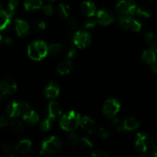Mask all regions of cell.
Returning <instances> with one entry per match:
<instances>
[{
	"label": "cell",
	"instance_id": "6da1fadb",
	"mask_svg": "<svg viewBox=\"0 0 157 157\" xmlns=\"http://www.w3.org/2000/svg\"><path fill=\"white\" fill-rule=\"evenodd\" d=\"M81 116L76 111H69L63 115L60 121V126L63 130L71 132L76 130L81 124Z\"/></svg>",
	"mask_w": 157,
	"mask_h": 157
},
{
	"label": "cell",
	"instance_id": "7a4b0ae2",
	"mask_svg": "<svg viewBox=\"0 0 157 157\" xmlns=\"http://www.w3.org/2000/svg\"><path fill=\"white\" fill-rule=\"evenodd\" d=\"M48 53V47L43 41H35L28 47L29 58L35 61H40Z\"/></svg>",
	"mask_w": 157,
	"mask_h": 157
},
{
	"label": "cell",
	"instance_id": "3957f363",
	"mask_svg": "<svg viewBox=\"0 0 157 157\" xmlns=\"http://www.w3.org/2000/svg\"><path fill=\"white\" fill-rule=\"evenodd\" d=\"M61 147V142L56 136H49L45 138L41 143V154L50 155L59 151Z\"/></svg>",
	"mask_w": 157,
	"mask_h": 157
},
{
	"label": "cell",
	"instance_id": "277c9868",
	"mask_svg": "<svg viewBox=\"0 0 157 157\" xmlns=\"http://www.w3.org/2000/svg\"><path fill=\"white\" fill-rule=\"evenodd\" d=\"M29 110H30V105L27 102L12 101L8 105L7 109H6V114L11 118L17 117L19 115L24 114Z\"/></svg>",
	"mask_w": 157,
	"mask_h": 157
},
{
	"label": "cell",
	"instance_id": "5b68a950",
	"mask_svg": "<svg viewBox=\"0 0 157 157\" xmlns=\"http://www.w3.org/2000/svg\"><path fill=\"white\" fill-rule=\"evenodd\" d=\"M153 144V140L147 133H140L136 135L135 141V147L142 153H146L149 150Z\"/></svg>",
	"mask_w": 157,
	"mask_h": 157
},
{
	"label": "cell",
	"instance_id": "8992f818",
	"mask_svg": "<svg viewBox=\"0 0 157 157\" xmlns=\"http://www.w3.org/2000/svg\"><path fill=\"white\" fill-rule=\"evenodd\" d=\"M116 10L121 15H133L136 11V3L133 0H121L117 5Z\"/></svg>",
	"mask_w": 157,
	"mask_h": 157
},
{
	"label": "cell",
	"instance_id": "52a82bcc",
	"mask_svg": "<svg viewBox=\"0 0 157 157\" xmlns=\"http://www.w3.org/2000/svg\"><path fill=\"white\" fill-rule=\"evenodd\" d=\"M121 104L116 99H109L104 103L103 107V113L108 118H112L119 112Z\"/></svg>",
	"mask_w": 157,
	"mask_h": 157
},
{
	"label": "cell",
	"instance_id": "ba28073f",
	"mask_svg": "<svg viewBox=\"0 0 157 157\" xmlns=\"http://www.w3.org/2000/svg\"><path fill=\"white\" fill-rule=\"evenodd\" d=\"M17 90V84L13 79L10 78H5L2 80L0 84V91L1 97L5 95H11L15 93Z\"/></svg>",
	"mask_w": 157,
	"mask_h": 157
},
{
	"label": "cell",
	"instance_id": "9c48e42d",
	"mask_svg": "<svg viewBox=\"0 0 157 157\" xmlns=\"http://www.w3.org/2000/svg\"><path fill=\"white\" fill-rule=\"evenodd\" d=\"M73 41L77 47L80 48H85L90 45L91 42V37L87 32L79 31L74 35Z\"/></svg>",
	"mask_w": 157,
	"mask_h": 157
},
{
	"label": "cell",
	"instance_id": "30bf717a",
	"mask_svg": "<svg viewBox=\"0 0 157 157\" xmlns=\"http://www.w3.org/2000/svg\"><path fill=\"white\" fill-rule=\"evenodd\" d=\"M119 25L122 29H130L133 32H139L140 30L141 25L139 21L133 19L131 17L127 15H122L119 19Z\"/></svg>",
	"mask_w": 157,
	"mask_h": 157
},
{
	"label": "cell",
	"instance_id": "8fae6325",
	"mask_svg": "<svg viewBox=\"0 0 157 157\" xmlns=\"http://www.w3.org/2000/svg\"><path fill=\"white\" fill-rule=\"evenodd\" d=\"M97 21L103 25H108L114 21V16L110 11L101 9L97 12Z\"/></svg>",
	"mask_w": 157,
	"mask_h": 157
},
{
	"label": "cell",
	"instance_id": "7c38bea8",
	"mask_svg": "<svg viewBox=\"0 0 157 157\" xmlns=\"http://www.w3.org/2000/svg\"><path fill=\"white\" fill-rule=\"evenodd\" d=\"M140 126V122L138 120L134 117H127L121 121L119 130H127L132 131L136 130Z\"/></svg>",
	"mask_w": 157,
	"mask_h": 157
},
{
	"label": "cell",
	"instance_id": "4fadbf2b",
	"mask_svg": "<svg viewBox=\"0 0 157 157\" xmlns=\"http://www.w3.org/2000/svg\"><path fill=\"white\" fill-rule=\"evenodd\" d=\"M47 115L48 117L52 121L58 119L61 115V110L59 104L55 101H52L48 106Z\"/></svg>",
	"mask_w": 157,
	"mask_h": 157
},
{
	"label": "cell",
	"instance_id": "5bb4252c",
	"mask_svg": "<svg viewBox=\"0 0 157 157\" xmlns=\"http://www.w3.org/2000/svg\"><path fill=\"white\" fill-rule=\"evenodd\" d=\"M60 92V88L58 84L54 81H51L46 86L44 89V94L46 98L49 99H55L58 96Z\"/></svg>",
	"mask_w": 157,
	"mask_h": 157
},
{
	"label": "cell",
	"instance_id": "9a60e30c",
	"mask_svg": "<svg viewBox=\"0 0 157 157\" xmlns=\"http://www.w3.org/2000/svg\"><path fill=\"white\" fill-rule=\"evenodd\" d=\"M81 10L85 16L92 17L97 13V8L94 3L90 1H84L81 3Z\"/></svg>",
	"mask_w": 157,
	"mask_h": 157
},
{
	"label": "cell",
	"instance_id": "2e32d148",
	"mask_svg": "<svg viewBox=\"0 0 157 157\" xmlns=\"http://www.w3.org/2000/svg\"><path fill=\"white\" fill-rule=\"evenodd\" d=\"M15 28L18 36H25L29 32V25L27 21L22 19H16L15 21Z\"/></svg>",
	"mask_w": 157,
	"mask_h": 157
},
{
	"label": "cell",
	"instance_id": "e0dca14e",
	"mask_svg": "<svg viewBox=\"0 0 157 157\" xmlns=\"http://www.w3.org/2000/svg\"><path fill=\"white\" fill-rule=\"evenodd\" d=\"M142 58L146 63L152 65L157 61V51L151 48L145 50L142 54Z\"/></svg>",
	"mask_w": 157,
	"mask_h": 157
},
{
	"label": "cell",
	"instance_id": "ac0fdd59",
	"mask_svg": "<svg viewBox=\"0 0 157 157\" xmlns=\"http://www.w3.org/2000/svg\"><path fill=\"white\" fill-rule=\"evenodd\" d=\"M81 127L85 132L88 133H92L95 130V122L93 119H91L89 117H84L81 120Z\"/></svg>",
	"mask_w": 157,
	"mask_h": 157
},
{
	"label": "cell",
	"instance_id": "d6986e66",
	"mask_svg": "<svg viewBox=\"0 0 157 157\" xmlns=\"http://www.w3.org/2000/svg\"><path fill=\"white\" fill-rule=\"evenodd\" d=\"M15 147L18 154L25 155L30 153L32 150V142L29 140H22L18 142Z\"/></svg>",
	"mask_w": 157,
	"mask_h": 157
},
{
	"label": "cell",
	"instance_id": "ffe728a7",
	"mask_svg": "<svg viewBox=\"0 0 157 157\" xmlns=\"http://www.w3.org/2000/svg\"><path fill=\"white\" fill-rule=\"evenodd\" d=\"M12 15L8 11L1 9L0 10V29L1 30H5L9 27L11 23V18Z\"/></svg>",
	"mask_w": 157,
	"mask_h": 157
},
{
	"label": "cell",
	"instance_id": "44dd1931",
	"mask_svg": "<svg viewBox=\"0 0 157 157\" xmlns=\"http://www.w3.org/2000/svg\"><path fill=\"white\" fill-rule=\"evenodd\" d=\"M22 119L27 124L33 125V124H35L39 121V116L35 111L29 110L23 114Z\"/></svg>",
	"mask_w": 157,
	"mask_h": 157
},
{
	"label": "cell",
	"instance_id": "7402d4cb",
	"mask_svg": "<svg viewBox=\"0 0 157 157\" xmlns=\"http://www.w3.org/2000/svg\"><path fill=\"white\" fill-rule=\"evenodd\" d=\"M72 70V63L69 60H64L61 61L58 66V71L60 75H65L70 73Z\"/></svg>",
	"mask_w": 157,
	"mask_h": 157
},
{
	"label": "cell",
	"instance_id": "603a6c76",
	"mask_svg": "<svg viewBox=\"0 0 157 157\" xmlns=\"http://www.w3.org/2000/svg\"><path fill=\"white\" fill-rule=\"evenodd\" d=\"M41 0H25L24 7L27 11H35L42 7Z\"/></svg>",
	"mask_w": 157,
	"mask_h": 157
},
{
	"label": "cell",
	"instance_id": "cb8c5ba5",
	"mask_svg": "<svg viewBox=\"0 0 157 157\" xmlns=\"http://www.w3.org/2000/svg\"><path fill=\"white\" fill-rule=\"evenodd\" d=\"M11 130L15 135H20L24 132V126L21 121L15 120L11 123Z\"/></svg>",
	"mask_w": 157,
	"mask_h": 157
},
{
	"label": "cell",
	"instance_id": "d4e9b609",
	"mask_svg": "<svg viewBox=\"0 0 157 157\" xmlns=\"http://www.w3.org/2000/svg\"><path fill=\"white\" fill-rule=\"evenodd\" d=\"M2 150L7 156L10 157L16 156L17 155H18L16 150V147L13 146V144H10V143H6V144H3Z\"/></svg>",
	"mask_w": 157,
	"mask_h": 157
},
{
	"label": "cell",
	"instance_id": "484cf974",
	"mask_svg": "<svg viewBox=\"0 0 157 157\" xmlns=\"http://www.w3.org/2000/svg\"><path fill=\"white\" fill-rule=\"evenodd\" d=\"M145 40L151 48L157 51V37L153 32H147L145 35Z\"/></svg>",
	"mask_w": 157,
	"mask_h": 157
},
{
	"label": "cell",
	"instance_id": "4316f807",
	"mask_svg": "<svg viewBox=\"0 0 157 157\" xmlns=\"http://www.w3.org/2000/svg\"><path fill=\"white\" fill-rule=\"evenodd\" d=\"M58 12H59V15H61L62 18H67L70 16L71 14V9L69 7L68 5L65 4V3H60L58 5Z\"/></svg>",
	"mask_w": 157,
	"mask_h": 157
},
{
	"label": "cell",
	"instance_id": "83f0119b",
	"mask_svg": "<svg viewBox=\"0 0 157 157\" xmlns=\"http://www.w3.org/2000/svg\"><path fill=\"white\" fill-rule=\"evenodd\" d=\"M62 44L59 43H53L48 46V53L52 55H58L62 52Z\"/></svg>",
	"mask_w": 157,
	"mask_h": 157
},
{
	"label": "cell",
	"instance_id": "f1b7e54d",
	"mask_svg": "<svg viewBox=\"0 0 157 157\" xmlns=\"http://www.w3.org/2000/svg\"><path fill=\"white\" fill-rule=\"evenodd\" d=\"M136 13L138 16L141 17V18H148L151 16L152 13L149 9H147L145 7H139L136 9Z\"/></svg>",
	"mask_w": 157,
	"mask_h": 157
},
{
	"label": "cell",
	"instance_id": "f546056e",
	"mask_svg": "<svg viewBox=\"0 0 157 157\" xmlns=\"http://www.w3.org/2000/svg\"><path fill=\"white\" fill-rule=\"evenodd\" d=\"M80 140L81 138L75 133H71L67 136V141L71 147H76L78 145V144H80Z\"/></svg>",
	"mask_w": 157,
	"mask_h": 157
},
{
	"label": "cell",
	"instance_id": "4dcf8cb0",
	"mask_svg": "<svg viewBox=\"0 0 157 157\" xmlns=\"http://www.w3.org/2000/svg\"><path fill=\"white\" fill-rule=\"evenodd\" d=\"M80 144L81 145V147L85 149H91L94 147L93 142L87 137H85V136L81 138V140H80Z\"/></svg>",
	"mask_w": 157,
	"mask_h": 157
},
{
	"label": "cell",
	"instance_id": "1f68e13d",
	"mask_svg": "<svg viewBox=\"0 0 157 157\" xmlns=\"http://www.w3.org/2000/svg\"><path fill=\"white\" fill-rule=\"evenodd\" d=\"M52 125V121L51 119H49L48 117L47 119H45L44 121H43L40 124V129H41L42 131L47 132L48 131L51 129Z\"/></svg>",
	"mask_w": 157,
	"mask_h": 157
},
{
	"label": "cell",
	"instance_id": "d6a6232c",
	"mask_svg": "<svg viewBox=\"0 0 157 157\" xmlns=\"http://www.w3.org/2000/svg\"><path fill=\"white\" fill-rule=\"evenodd\" d=\"M97 135H98L99 137H101V139H107L110 136V132L107 129L104 128V127H101V128L98 129L97 130Z\"/></svg>",
	"mask_w": 157,
	"mask_h": 157
},
{
	"label": "cell",
	"instance_id": "836d02e7",
	"mask_svg": "<svg viewBox=\"0 0 157 157\" xmlns=\"http://www.w3.org/2000/svg\"><path fill=\"white\" fill-rule=\"evenodd\" d=\"M18 0H9L8 2V12L13 15L15 9L18 6Z\"/></svg>",
	"mask_w": 157,
	"mask_h": 157
},
{
	"label": "cell",
	"instance_id": "e575fe53",
	"mask_svg": "<svg viewBox=\"0 0 157 157\" xmlns=\"http://www.w3.org/2000/svg\"><path fill=\"white\" fill-rule=\"evenodd\" d=\"M77 25H78V21H77V19L75 17L69 18L68 21H67V26H68L69 29L74 30V29H76Z\"/></svg>",
	"mask_w": 157,
	"mask_h": 157
},
{
	"label": "cell",
	"instance_id": "d590c367",
	"mask_svg": "<svg viewBox=\"0 0 157 157\" xmlns=\"http://www.w3.org/2000/svg\"><path fill=\"white\" fill-rule=\"evenodd\" d=\"M43 12H44L46 15H52L54 12V9L53 7H52L51 5H44L43 6Z\"/></svg>",
	"mask_w": 157,
	"mask_h": 157
},
{
	"label": "cell",
	"instance_id": "8d00e7d4",
	"mask_svg": "<svg viewBox=\"0 0 157 157\" xmlns=\"http://www.w3.org/2000/svg\"><path fill=\"white\" fill-rule=\"evenodd\" d=\"M9 117L7 114H3L1 117V120H0V126L1 127H6V126L9 124Z\"/></svg>",
	"mask_w": 157,
	"mask_h": 157
},
{
	"label": "cell",
	"instance_id": "74e56055",
	"mask_svg": "<svg viewBox=\"0 0 157 157\" xmlns=\"http://www.w3.org/2000/svg\"><path fill=\"white\" fill-rule=\"evenodd\" d=\"M45 28L46 24L44 21H38L35 25V29L37 31H43L44 29H45Z\"/></svg>",
	"mask_w": 157,
	"mask_h": 157
},
{
	"label": "cell",
	"instance_id": "f35d334b",
	"mask_svg": "<svg viewBox=\"0 0 157 157\" xmlns=\"http://www.w3.org/2000/svg\"><path fill=\"white\" fill-rule=\"evenodd\" d=\"M91 156L94 157H107L108 156V154L105 151H104V150H95L94 153H91Z\"/></svg>",
	"mask_w": 157,
	"mask_h": 157
},
{
	"label": "cell",
	"instance_id": "ab89813d",
	"mask_svg": "<svg viewBox=\"0 0 157 157\" xmlns=\"http://www.w3.org/2000/svg\"><path fill=\"white\" fill-rule=\"evenodd\" d=\"M121 124V121H120L119 118L117 117L113 118V119L111 120V121H110V126H111L112 127H114V128L117 129L118 130H119Z\"/></svg>",
	"mask_w": 157,
	"mask_h": 157
},
{
	"label": "cell",
	"instance_id": "60d3db41",
	"mask_svg": "<svg viewBox=\"0 0 157 157\" xmlns=\"http://www.w3.org/2000/svg\"><path fill=\"white\" fill-rule=\"evenodd\" d=\"M97 21L95 20H90V21H87V22L84 24V28L87 29H93L94 27H95L97 24Z\"/></svg>",
	"mask_w": 157,
	"mask_h": 157
},
{
	"label": "cell",
	"instance_id": "b9f144b4",
	"mask_svg": "<svg viewBox=\"0 0 157 157\" xmlns=\"http://www.w3.org/2000/svg\"><path fill=\"white\" fill-rule=\"evenodd\" d=\"M1 41L2 42H4L6 44H11L13 42V39L9 36H1Z\"/></svg>",
	"mask_w": 157,
	"mask_h": 157
},
{
	"label": "cell",
	"instance_id": "7bdbcfd3",
	"mask_svg": "<svg viewBox=\"0 0 157 157\" xmlns=\"http://www.w3.org/2000/svg\"><path fill=\"white\" fill-rule=\"evenodd\" d=\"M75 54H76V50H75V48L71 47V48H69L68 51H67V57L68 58H73L74 56H75Z\"/></svg>",
	"mask_w": 157,
	"mask_h": 157
},
{
	"label": "cell",
	"instance_id": "ee69618b",
	"mask_svg": "<svg viewBox=\"0 0 157 157\" xmlns=\"http://www.w3.org/2000/svg\"><path fill=\"white\" fill-rule=\"evenodd\" d=\"M149 156H153V157H157V146L154 147V149L153 150V151L148 154Z\"/></svg>",
	"mask_w": 157,
	"mask_h": 157
},
{
	"label": "cell",
	"instance_id": "f6af8a7d",
	"mask_svg": "<svg viewBox=\"0 0 157 157\" xmlns=\"http://www.w3.org/2000/svg\"><path fill=\"white\" fill-rule=\"evenodd\" d=\"M49 1H52V2H54V1H55V0H49Z\"/></svg>",
	"mask_w": 157,
	"mask_h": 157
}]
</instances>
